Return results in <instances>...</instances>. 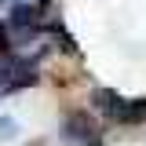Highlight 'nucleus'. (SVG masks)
<instances>
[{
    "mask_svg": "<svg viewBox=\"0 0 146 146\" xmlns=\"http://www.w3.org/2000/svg\"><path fill=\"white\" fill-rule=\"evenodd\" d=\"M91 99H95V106L102 110L113 124H121V128H131V124H143L146 121V99H121L110 88H99Z\"/></svg>",
    "mask_w": 146,
    "mask_h": 146,
    "instance_id": "nucleus-2",
    "label": "nucleus"
},
{
    "mask_svg": "<svg viewBox=\"0 0 146 146\" xmlns=\"http://www.w3.org/2000/svg\"><path fill=\"white\" fill-rule=\"evenodd\" d=\"M62 139L70 146H99L102 143V131H99V124L80 110V113H70V117L62 121Z\"/></svg>",
    "mask_w": 146,
    "mask_h": 146,
    "instance_id": "nucleus-3",
    "label": "nucleus"
},
{
    "mask_svg": "<svg viewBox=\"0 0 146 146\" xmlns=\"http://www.w3.org/2000/svg\"><path fill=\"white\" fill-rule=\"evenodd\" d=\"M0 51H11V29L0 26Z\"/></svg>",
    "mask_w": 146,
    "mask_h": 146,
    "instance_id": "nucleus-5",
    "label": "nucleus"
},
{
    "mask_svg": "<svg viewBox=\"0 0 146 146\" xmlns=\"http://www.w3.org/2000/svg\"><path fill=\"white\" fill-rule=\"evenodd\" d=\"M15 135H18V124L11 121V117H0V139L7 143V139H15Z\"/></svg>",
    "mask_w": 146,
    "mask_h": 146,
    "instance_id": "nucleus-4",
    "label": "nucleus"
},
{
    "mask_svg": "<svg viewBox=\"0 0 146 146\" xmlns=\"http://www.w3.org/2000/svg\"><path fill=\"white\" fill-rule=\"evenodd\" d=\"M40 55H15V51H0V95H7V91H18L26 88V84H33L36 80V62H40Z\"/></svg>",
    "mask_w": 146,
    "mask_h": 146,
    "instance_id": "nucleus-1",
    "label": "nucleus"
},
{
    "mask_svg": "<svg viewBox=\"0 0 146 146\" xmlns=\"http://www.w3.org/2000/svg\"><path fill=\"white\" fill-rule=\"evenodd\" d=\"M0 4H4V0H0ZM15 4H36V0H15Z\"/></svg>",
    "mask_w": 146,
    "mask_h": 146,
    "instance_id": "nucleus-6",
    "label": "nucleus"
}]
</instances>
